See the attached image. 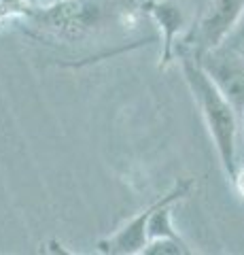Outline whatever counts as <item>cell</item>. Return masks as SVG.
<instances>
[{"label": "cell", "instance_id": "1", "mask_svg": "<svg viewBox=\"0 0 244 255\" xmlns=\"http://www.w3.org/2000/svg\"><path fill=\"white\" fill-rule=\"evenodd\" d=\"M136 0H58L34 6L26 19L45 36L81 43L119 26H128Z\"/></svg>", "mask_w": 244, "mask_h": 255}, {"label": "cell", "instance_id": "3", "mask_svg": "<svg viewBox=\"0 0 244 255\" xmlns=\"http://www.w3.org/2000/svg\"><path fill=\"white\" fill-rule=\"evenodd\" d=\"M244 0H206L193 23V30L189 34L187 49H180L185 53H191L198 58L204 51L221 45L227 34L236 26L240 13H242ZM178 53V51H176Z\"/></svg>", "mask_w": 244, "mask_h": 255}, {"label": "cell", "instance_id": "10", "mask_svg": "<svg viewBox=\"0 0 244 255\" xmlns=\"http://www.w3.org/2000/svg\"><path fill=\"white\" fill-rule=\"evenodd\" d=\"M232 183L236 185V189L240 191V196H244V166H238V172H236Z\"/></svg>", "mask_w": 244, "mask_h": 255}, {"label": "cell", "instance_id": "9", "mask_svg": "<svg viewBox=\"0 0 244 255\" xmlns=\"http://www.w3.org/2000/svg\"><path fill=\"white\" fill-rule=\"evenodd\" d=\"M238 166H244V111L240 115V134H238Z\"/></svg>", "mask_w": 244, "mask_h": 255}, {"label": "cell", "instance_id": "6", "mask_svg": "<svg viewBox=\"0 0 244 255\" xmlns=\"http://www.w3.org/2000/svg\"><path fill=\"white\" fill-rule=\"evenodd\" d=\"M193 253L183 238H155L149 241L143 249V255H189Z\"/></svg>", "mask_w": 244, "mask_h": 255}, {"label": "cell", "instance_id": "4", "mask_svg": "<svg viewBox=\"0 0 244 255\" xmlns=\"http://www.w3.org/2000/svg\"><path fill=\"white\" fill-rule=\"evenodd\" d=\"M198 64L204 68L212 83L242 115L244 111V58L227 45H217L198 55Z\"/></svg>", "mask_w": 244, "mask_h": 255}, {"label": "cell", "instance_id": "5", "mask_svg": "<svg viewBox=\"0 0 244 255\" xmlns=\"http://www.w3.org/2000/svg\"><path fill=\"white\" fill-rule=\"evenodd\" d=\"M145 11L162 34V66H168L176 51V38L187 28V13L178 0H147Z\"/></svg>", "mask_w": 244, "mask_h": 255}, {"label": "cell", "instance_id": "12", "mask_svg": "<svg viewBox=\"0 0 244 255\" xmlns=\"http://www.w3.org/2000/svg\"><path fill=\"white\" fill-rule=\"evenodd\" d=\"M30 2H32V4H34V6H36V0H30Z\"/></svg>", "mask_w": 244, "mask_h": 255}, {"label": "cell", "instance_id": "11", "mask_svg": "<svg viewBox=\"0 0 244 255\" xmlns=\"http://www.w3.org/2000/svg\"><path fill=\"white\" fill-rule=\"evenodd\" d=\"M58 0H36V6H45V4H53Z\"/></svg>", "mask_w": 244, "mask_h": 255}, {"label": "cell", "instance_id": "8", "mask_svg": "<svg viewBox=\"0 0 244 255\" xmlns=\"http://www.w3.org/2000/svg\"><path fill=\"white\" fill-rule=\"evenodd\" d=\"M223 45L232 47L234 51H238L242 58H244V6H242V13H240L238 21H236V26L232 28L230 34H227V38L223 41Z\"/></svg>", "mask_w": 244, "mask_h": 255}, {"label": "cell", "instance_id": "7", "mask_svg": "<svg viewBox=\"0 0 244 255\" xmlns=\"http://www.w3.org/2000/svg\"><path fill=\"white\" fill-rule=\"evenodd\" d=\"M34 9L30 0H0V21L6 17H26Z\"/></svg>", "mask_w": 244, "mask_h": 255}, {"label": "cell", "instance_id": "2", "mask_svg": "<svg viewBox=\"0 0 244 255\" xmlns=\"http://www.w3.org/2000/svg\"><path fill=\"white\" fill-rule=\"evenodd\" d=\"M178 64L185 83L189 92H191V98L202 115V122L208 130V136L212 145H215L221 168L227 174V179L232 181L236 172H238V134H240L238 111L219 92V87L204 73V68L191 53L178 51Z\"/></svg>", "mask_w": 244, "mask_h": 255}]
</instances>
